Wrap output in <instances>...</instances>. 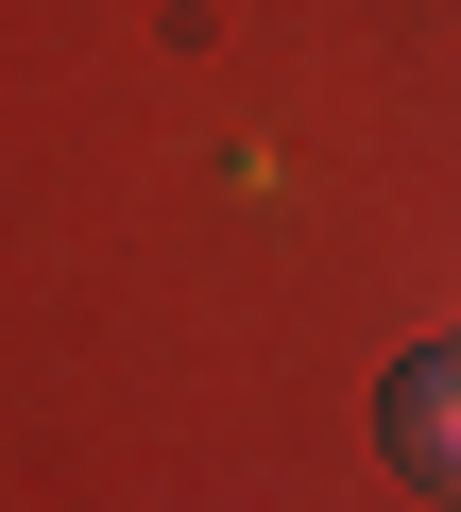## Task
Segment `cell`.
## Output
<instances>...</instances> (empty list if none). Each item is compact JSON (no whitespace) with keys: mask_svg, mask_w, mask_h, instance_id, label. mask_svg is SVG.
<instances>
[{"mask_svg":"<svg viewBox=\"0 0 461 512\" xmlns=\"http://www.w3.org/2000/svg\"><path fill=\"white\" fill-rule=\"evenodd\" d=\"M376 444H393L427 495H461V342H410V359H393V393H376Z\"/></svg>","mask_w":461,"mask_h":512,"instance_id":"cell-1","label":"cell"}]
</instances>
